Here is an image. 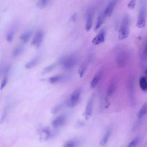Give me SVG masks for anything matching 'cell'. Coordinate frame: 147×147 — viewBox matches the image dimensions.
Here are the masks:
<instances>
[{
  "mask_svg": "<svg viewBox=\"0 0 147 147\" xmlns=\"http://www.w3.org/2000/svg\"><path fill=\"white\" fill-rule=\"evenodd\" d=\"M106 16H105L103 12H102V13H100L99 14V16L98 17V20H97V22L96 24V25L95 26L94 30H96L97 29H98L103 24V22H105V20H106Z\"/></svg>",
  "mask_w": 147,
  "mask_h": 147,
  "instance_id": "18",
  "label": "cell"
},
{
  "mask_svg": "<svg viewBox=\"0 0 147 147\" xmlns=\"http://www.w3.org/2000/svg\"><path fill=\"white\" fill-rule=\"evenodd\" d=\"M145 78L147 79V69H146V71H145Z\"/></svg>",
  "mask_w": 147,
  "mask_h": 147,
  "instance_id": "36",
  "label": "cell"
},
{
  "mask_svg": "<svg viewBox=\"0 0 147 147\" xmlns=\"http://www.w3.org/2000/svg\"><path fill=\"white\" fill-rule=\"evenodd\" d=\"M93 100H94L93 97H92L88 100L87 103L86 110H85V116L86 118H90L92 115V109H93Z\"/></svg>",
  "mask_w": 147,
  "mask_h": 147,
  "instance_id": "13",
  "label": "cell"
},
{
  "mask_svg": "<svg viewBox=\"0 0 147 147\" xmlns=\"http://www.w3.org/2000/svg\"><path fill=\"white\" fill-rule=\"evenodd\" d=\"M94 14V10L93 9H90L88 11L87 14V18H86V30L87 32L90 31V30L92 28V18Z\"/></svg>",
  "mask_w": 147,
  "mask_h": 147,
  "instance_id": "10",
  "label": "cell"
},
{
  "mask_svg": "<svg viewBox=\"0 0 147 147\" xmlns=\"http://www.w3.org/2000/svg\"><path fill=\"white\" fill-rule=\"evenodd\" d=\"M81 95V90L78 88L75 90L71 94L70 98L66 102V105L69 107H74L78 103Z\"/></svg>",
  "mask_w": 147,
  "mask_h": 147,
  "instance_id": "5",
  "label": "cell"
},
{
  "mask_svg": "<svg viewBox=\"0 0 147 147\" xmlns=\"http://www.w3.org/2000/svg\"><path fill=\"white\" fill-rule=\"evenodd\" d=\"M91 61V56H88L87 59L81 64V65L80 66V67L79 68V69H78V74L79 75V76L80 78H82L84 75V74H85L87 68H88V66L89 65V64L90 63Z\"/></svg>",
  "mask_w": 147,
  "mask_h": 147,
  "instance_id": "7",
  "label": "cell"
},
{
  "mask_svg": "<svg viewBox=\"0 0 147 147\" xmlns=\"http://www.w3.org/2000/svg\"><path fill=\"white\" fill-rule=\"evenodd\" d=\"M139 141H140V138L136 137L129 144L127 147H136L138 144Z\"/></svg>",
  "mask_w": 147,
  "mask_h": 147,
  "instance_id": "28",
  "label": "cell"
},
{
  "mask_svg": "<svg viewBox=\"0 0 147 147\" xmlns=\"http://www.w3.org/2000/svg\"><path fill=\"white\" fill-rule=\"evenodd\" d=\"M63 76L61 75H55L54 76L51 77L49 79H48V82L51 83V84H53V83H56L60 80H61V79H63Z\"/></svg>",
  "mask_w": 147,
  "mask_h": 147,
  "instance_id": "24",
  "label": "cell"
},
{
  "mask_svg": "<svg viewBox=\"0 0 147 147\" xmlns=\"http://www.w3.org/2000/svg\"><path fill=\"white\" fill-rule=\"evenodd\" d=\"M77 142L74 140H69L67 141L63 146V147H76Z\"/></svg>",
  "mask_w": 147,
  "mask_h": 147,
  "instance_id": "27",
  "label": "cell"
},
{
  "mask_svg": "<svg viewBox=\"0 0 147 147\" xmlns=\"http://www.w3.org/2000/svg\"><path fill=\"white\" fill-rule=\"evenodd\" d=\"M49 1V0H39L37 3L36 6L40 9H43L47 5Z\"/></svg>",
  "mask_w": 147,
  "mask_h": 147,
  "instance_id": "26",
  "label": "cell"
},
{
  "mask_svg": "<svg viewBox=\"0 0 147 147\" xmlns=\"http://www.w3.org/2000/svg\"><path fill=\"white\" fill-rule=\"evenodd\" d=\"M40 56H37L36 57H35L34 58H33L32 60H31L30 61H29V62H28L25 67L27 69H31L33 67H34L35 65H36L37 64V63L39 62L40 60Z\"/></svg>",
  "mask_w": 147,
  "mask_h": 147,
  "instance_id": "15",
  "label": "cell"
},
{
  "mask_svg": "<svg viewBox=\"0 0 147 147\" xmlns=\"http://www.w3.org/2000/svg\"><path fill=\"white\" fill-rule=\"evenodd\" d=\"M41 133L42 136L44 137V139L45 140H47L50 136V132L48 129H44L42 130Z\"/></svg>",
  "mask_w": 147,
  "mask_h": 147,
  "instance_id": "30",
  "label": "cell"
},
{
  "mask_svg": "<svg viewBox=\"0 0 147 147\" xmlns=\"http://www.w3.org/2000/svg\"><path fill=\"white\" fill-rule=\"evenodd\" d=\"M59 61L58 62H56V63H54L47 67H46L45 68H44V69L42 70V74H47L48 72H50L51 71H52V70H53L56 67V66L59 64Z\"/></svg>",
  "mask_w": 147,
  "mask_h": 147,
  "instance_id": "20",
  "label": "cell"
},
{
  "mask_svg": "<svg viewBox=\"0 0 147 147\" xmlns=\"http://www.w3.org/2000/svg\"><path fill=\"white\" fill-rule=\"evenodd\" d=\"M105 31L102 30L98 35H96L92 40V43L94 45H98L105 41Z\"/></svg>",
  "mask_w": 147,
  "mask_h": 147,
  "instance_id": "11",
  "label": "cell"
},
{
  "mask_svg": "<svg viewBox=\"0 0 147 147\" xmlns=\"http://www.w3.org/2000/svg\"><path fill=\"white\" fill-rule=\"evenodd\" d=\"M76 18H77V14L76 13L74 14L72 16H71V20L75 22L76 20Z\"/></svg>",
  "mask_w": 147,
  "mask_h": 147,
  "instance_id": "35",
  "label": "cell"
},
{
  "mask_svg": "<svg viewBox=\"0 0 147 147\" xmlns=\"http://www.w3.org/2000/svg\"><path fill=\"white\" fill-rule=\"evenodd\" d=\"M78 62V57L75 55H71L63 57L59 61V63L65 69L72 68Z\"/></svg>",
  "mask_w": 147,
  "mask_h": 147,
  "instance_id": "3",
  "label": "cell"
},
{
  "mask_svg": "<svg viewBox=\"0 0 147 147\" xmlns=\"http://www.w3.org/2000/svg\"><path fill=\"white\" fill-rule=\"evenodd\" d=\"M129 95L131 103H134V82L132 80H130L128 86Z\"/></svg>",
  "mask_w": 147,
  "mask_h": 147,
  "instance_id": "14",
  "label": "cell"
},
{
  "mask_svg": "<svg viewBox=\"0 0 147 147\" xmlns=\"http://www.w3.org/2000/svg\"><path fill=\"white\" fill-rule=\"evenodd\" d=\"M117 3V1H116L115 0H112L111 2H109V3L108 4V5L107 6L105 10L103 11V13L106 18L111 16V15L112 14L114 11V7Z\"/></svg>",
  "mask_w": 147,
  "mask_h": 147,
  "instance_id": "8",
  "label": "cell"
},
{
  "mask_svg": "<svg viewBox=\"0 0 147 147\" xmlns=\"http://www.w3.org/2000/svg\"><path fill=\"white\" fill-rule=\"evenodd\" d=\"M130 56L129 51L124 48H120L116 54V61L119 67H124L129 60Z\"/></svg>",
  "mask_w": 147,
  "mask_h": 147,
  "instance_id": "1",
  "label": "cell"
},
{
  "mask_svg": "<svg viewBox=\"0 0 147 147\" xmlns=\"http://www.w3.org/2000/svg\"><path fill=\"white\" fill-rule=\"evenodd\" d=\"M146 9L145 5H142L140 9L136 26L139 28H144L146 25Z\"/></svg>",
  "mask_w": 147,
  "mask_h": 147,
  "instance_id": "4",
  "label": "cell"
},
{
  "mask_svg": "<svg viewBox=\"0 0 147 147\" xmlns=\"http://www.w3.org/2000/svg\"><path fill=\"white\" fill-rule=\"evenodd\" d=\"M146 114H147V102L145 103L142 105V106L138 112L137 116L138 118H141L143 116H144Z\"/></svg>",
  "mask_w": 147,
  "mask_h": 147,
  "instance_id": "23",
  "label": "cell"
},
{
  "mask_svg": "<svg viewBox=\"0 0 147 147\" xmlns=\"http://www.w3.org/2000/svg\"><path fill=\"white\" fill-rule=\"evenodd\" d=\"M141 59L143 61H146L147 60V42L145 46V48L144 49V51L142 52V55H141Z\"/></svg>",
  "mask_w": 147,
  "mask_h": 147,
  "instance_id": "31",
  "label": "cell"
},
{
  "mask_svg": "<svg viewBox=\"0 0 147 147\" xmlns=\"http://www.w3.org/2000/svg\"><path fill=\"white\" fill-rule=\"evenodd\" d=\"M65 105H66V102H65V103H64V102L61 103H60V104H59V105H58L55 106L52 109V110H51V113H52V114H56V113H57L59 111H60L61 109H62L63 107H64V106Z\"/></svg>",
  "mask_w": 147,
  "mask_h": 147,
  "instance_id": "25",
  "label": "cell"
},
{
  "mask_svg": "<svg viewBox=\"0 0 147 147\" xmlns=\"http://www.w3.org/2000/svg\"><path fill=\"white\" fill-rule=\"evenodd\" d=\"M14 30L11 29L10 31H9L6 36V40L9 42H10L12 41L13 37H14Z\"/></svg>",
  "mask_w": 147,
  "mask_h": 147,
  "instance_id": "29",
  "label": "cell"
},
{
  "mask_svg": "<svg viewBox=\"0 0 147 147\" xmlns=\"http://www.w3.org/2000/svg\"><path fill=\"white\" fill-rule=\"evenodd\" d=\"M117 86V83L116 80L115 79L112 80L111 81V82L109 86L108 89H107V95H113L116 90Z\"/></svg>",
  "mask_w": 147,
  "mask_h": 147,
  "instance_id": "16",
  "label": "cell"
},
{
  "mask_svg": "<svg viewBox=\"0 0 147 147\" xmlns=\"http://www.w3.org/2000/svg\"><path fill=\"white\" fill-rule=\"evenodd\" d=\"M43 38H44L43 32L41 30L37 31L32 41V45H34L37 48H38L42 42Z\"/></svg>",
  "mask_w": 147,
  "mask_h": 147,
  "instance_id": "6",
  "label": "cell"
},
{
  "mask_svg": "<svg viewBox=\"0 0 147 147\" xmlns=\"http://www.w3.org/2000/svg\"><path fill=\"white\" fill-rule=\"evenodd\" d=\"M32 34V31L26 32H25L24 33H23L22 35H21L20 38L23 43H24V44L27 43L28 42L29 40L30 39Z\"/></svg>",
  "mask_w": 147,
  "mask_h": 147,
  "instance_id": "19",
  "label": "cell"
},
{
  "mask_svg": "<svg viewBox=\"0 0 147 147\" xmlns=\"http://www.w3.org/2000/svg\"><path fill=\"white\" fill-rule=\"evenodd\" d=\"M136 5V0H130V1L127 4V7L129 9H134Z\"/></svg>",
  "mask_w": 147,
  "mask_h": 147,
  "instance_id": "33",
  "label": "cell"
},
{
  "mask_svg": "<svg viewBox=\"0 0 147 147\" xmlns=\"http://www.w3.org/2000/svg\"><path fill=\"white\" fill-rule=\"evenodd\" d=\"M24 46L22 45H18L14 48L13 51V55L14 57L19 56L24 51Z\"/></svg>",
  "mask_w": 147,
  "mask_h": 147,
  "instance_id": "22",
  "label": "cell"
},
{
  "mask_svg": "<svg viewBox=\"0 0 147 147\" xmlns=\"http://www.w3.org/2000/svg\"><path fill=\"white\" fill-rule=\"evenodd\" d=\"M7 109H8V108H7V107H6V108L5 109V110H4L3 112V113H2V115L1 117V119H0V122H1V123H2L3 122V121L5 119V118H6V116H7Z\"/></svg>",
  "mask_w": 147,
  "mask_h": 147,
  "instance_id": "32",
  "label": "cell"
},
{
  "mask_svg": "<svg viewBox=\"0 0 147 147\" xmlns=\"http://www.w3.org/2000/svg\"><path fill=\"white\" fill-rule=\"evenodd\" d=\"M141 89L144 91H147V79L145 77H141L139 81Z\"/></svg>",
  "mask_w": 147,
  "mask_h": 147,
  "instance_id": "21",
  "label": "cell"
},
{
  "mask_svg": "<svg viewBox=\"0 0 147 147\" xmlns=\"http://www.w3.org/2000/svg\"><path fill=\"white\" fill-rule=\"evenodd\" d=\"M129 17L125 14L121 21V24L118 30V38L119 40H124L126 38L129 34Z\"/></svg>",
  "mask_w": 147,
  "mask_h": 147,
  "instance_id": "2",
  "label": "cell"
},
{
  "mask_svg": "<svg viewBox=\"0 0 147 147\" xmlns=\"http://www.w3.org/2000/svg\"><path fill=\"white\" fill-rule=\"evenodd\" d=\"M115 1H117V2H118V0H115Z\"/></svg>",
  "mask_w": 147,
  "mask_h": 147,
  "instance_id": "37",
  "label": "cell"
},
{
  "mask_svg": "<svg viewBox=\"0 0 147 147\" xmlns=\"http://www.w3.org/2000/svg\"><path fill=\"white\" fill-rule=\"evenodd\" d=\"M102 75H103V71L102 69L98 71L95 74V75H94L93 79H92V80L91 82V84H90V86L92 88H94L96 86V85L99 83L100 79H101Z\"/></svg>",
  "mask_w": 147,
  "mask_h": 147,
  "instance_id": "12",
  "label": "cell"
},
{
  "mask_svg": "<svg viewBox=\"0 0 147 147\" xmlns=\"http://www.w3.org/2000/svg\"><path fill=\"white\" fill-rule=\"evenodd\" d=\"M111 132H112V129L111 128H110L107 130V131L105 133V134L103 135V137L102 138V139L100 141L99 144L101 146H104L106 144V143L107 142V141L109 139L110 136H111Z\"/></svg>",
  "mask_w": 147,
  "mask_h": 147,
  "instance_id": "17",
  "label": "cell"
},
{
  "mask_svg": "<svg viewBox=\"0 0 147 147\" xmlns=\"http://www.w3.org/2000/svg\"><path fill=\"white\" fill-rule=\"evenodd\" d=\"M3 72V63L2 61H1L0 63V78Z\"/></svg>",
  "mask_w": 147,
  "mask_h": 147,
  "instance_id": "34",
  "label": "cell"
},
{
  "mask_svg": "<svg viewBox=\"0 0 147 147\" xmlns=\"http://www.w3.org/2000/svg\"><path fill=\"white\" fill-rule=\"evenodd\" d=\"M65 121V117L63 115H60L57 117H56L55 119H54L52 122V126L55 128V129H57L59 128L60 127L62 126L64 122Z\"/></svg>",
  "mask_w": 147,
  "mask_h": 147,
  "instance_id": "9",
  "label": "cell"
}]
</instances>
